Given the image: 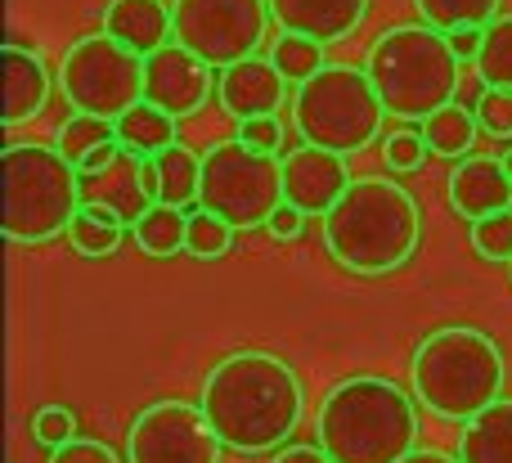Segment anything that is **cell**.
Here are the masks:
<instances>
[{
  "instance_id": "ab89813d",
  "label": "cell",
  "mask_w": 512,
  "mask_h": 463,
  "mask_svg": "<svg viewBox=\"0 0 512 463\" xmlns=\"http://www.w3.org/2000/svg\"><path fill=\"white\" fill-rule=\"evenodd\" d=\"M400 463H463L459 455H445V450H414L409 459H400Z\"/></svg>"
},
{
  "instance_id": "7c38bea8",
  "label": "cell",
  "mask_w": 512,
  "mask_h": 463,
  "mask_svg": "<svg viewBox=\"0 0 512 463\" xmlns=\"http://www.w3.org/2000/svg\"><path fill=\"white\" fill-rule=\"evenodd\" d=\"M212 72H216L212 63L189 54L180 41H171L167 50L144 59V99L158 104L162 113H171L176 122L180 117H194V113H203L212 90H216Z\"/></svg>"
},
{
  "instance_id": "74e56055",
  "label": "cell",
  "mask_w": 512,
  "mask_h": 463,
  "mask_svg": "<svg viewBox=\"0 0 512 463\" xmlns=\"http://www.w3.org/2000/svg\"><path fill=\"white\" fill-rule=\"evenodd\" d=\"M265 230H270L279 243H288V239H297V234L306 230V212H297L292 203H283L279 212H274L270 221H265Z\"/></svg>"
},
{
  "instance_id": "ffe728a7",
  "label": "cell",
  "mask_w": 512,
  "mask_h": 463,
  "mask_svg": "<svg viewBox=\"0 0 512 463\" xmlns=\"http://www.w3.org/2000/svg\"><path fill=\"white\" fill-rule=\"evenodd\" d=\"M463 463H512V396H499L459 432Z\"/></svg>"
},
{
  "instance_id": "8992f818",
  "label": "cell",
  "mask_w": 512,
  "mask_h": 463,
  "mask_svg": "<svg viewBox=\"0 0 512 463\" xmlns=\"http://www.w3.org/2000/svg\"><path fill=\"white\" fill-rule=\"evenodd\" d=\"M0 176L9 243H50L68 234L81 207V171L54 144H5Z\"/></svg>"
},
{
  "instance_id": "5bb4252c",
  "label": "cell",
  "mask_w": 512,
  "mask_h": 463,
  "mask_svg": "<svg viewBox=\"0 0 512 463\" xmlns=\"http://www.w3.org/2000/svg\"><path fill=\"white\" fill-rule=\"evenodd\" d=\"M351 167L342 153L319 149V144H301L283 158V203H292L306 216H328L337 198L351 189Z\"/></svg>"
},
{
  "instance_id": "ba28073f",
  "label": "cell",
  "mask_w": 512,
  "mask_h": 463,
  "mask_svg": "<svg viewBox=\"0 0 512 463\" xmlns=\"http://www.w3.org/2000/svg\"><path fill=\"white\" fill-rule=\"evenodd\" d=\"M198 207L225 216L234 230L265 225L283 207V158L279 153H256L243 140L212 144L203 153Z\"/></svg>"
},
{
  "instance_id": "d590c367",
  "label": "cell",
  "mask_w": 512,
  "mask_h": 463,
  "mask_svg": "<svg viewBox=\"0 0 512 463\" xmlns=\"http://www.w3.org/2000/svg\"><path fill=\"white\" fill-rule=\"evenodd\" d=\"M45 463H122V459H117V450L104 446V441L77 437V441H68V446L50 450V459H45Z\"/></svg>"
},
{
  "instance_id": "4dcf8cb0",
  "label": "cell",
  "mask_w": 512,
  "mask_h": 463,
  "mask_svg": "<svg viewBox=\"0 0 512 463\" xmlns=\"http://www.w3.org/2000/svg\"><path fill=\"white\" fill-rule=\"evenodd\" d=\"M468 230H472V248L486 261H512V207L495 216H481Z\"/></svg>"
},
{
  "instance_id": "484cf974",
  "label": "cell",
  "mask_w": 512,
  "mask_h": 463,
  "mask_svg": "<svg viewBox=\"0 0 512 463\" xmlns=\"http://www.w3.org/2000/svg\"><path fill=\"white\" fill-rule=\"evenodd\" d=\"M189 234V207H171V203H153L149 216L135 225V243L149 257H176L185 248Z\"/></svg>"
},
{
  "instance_id": "277c9868",
  "label": "cell",
  "mask_w": 512,
  "mask_h": 463,
  "mask_svg": "<svg viewBox=\"0 0 512 463\" xmlns=\"http://www.w3.org/2000/svg\"><path fill=\"white\" fill-rule=\"evenodd\" d=\"M409 383L423 410L450 423H472L504 396L508 365L490 333L472 324H445L418 342L409 360Z\"/></svg>"
},
{
  "instance_id": "2e32d148",
  "label": "cell",
  "mask_w": 512,
  "mask_h": 463,
  "mask_svg": "<svg viewBox=\"0 0 512 463\" xmlns=\"http://www.w3.org/2000/svg\"><path fill=\"white\" fill-rule=\"evenodd\" d=\"M369 14V0H270V18L279 32L310 36L319 45H337Z\"/></svg>"
},
{
  "instance_id": "8fae6325",
  "label": "cell",
  "mask_w": 512,
  "mask_h": 463,
  "mask_svg": "<svg viewBox=\"0 0 512 463\" xmlns=\"http://www.w3.org/2000/svg\"><path fill=\"white\" fill-rule=\"evenodd\" d=\"M221 450L203 405L189 401L144 405L126 428V463H221Z\"/></svg>"
},
{
  "instance_id": "cb8c5ba5",
  "label": "cell",
  "mask_w": 512,
  "mask_h": 463,
  "mask_svg": "<svg viewBox=\"0 0 512 463\" xmlns=\"http://www.w3.org/2000/svg\"><path fill=\"white\" fill-rule=\"evenodd\" d=\"M113 140H117V122L95 117V113H72L68 122L59 126V135H54V149L81 171L104 144H113Z\"/></svg>"
},
{
  "instance_id": "9a60e30c",
  "label": "cell",
  "mask_w": 512,
  "mask_h": 463,
  "mask_svg": "<svg viewBox=\"0 0 512 463\" xmlns=\"http://www.w3.org/2000/svg\"><path fill=\"white\" fill-rule=\"evenodd\" d=\"M216 99H221V108L234 117V122H248V117H274L283 108V99H288V77H283L270 59L252 54V59L221 68Z\"/></svg>"
},
{
  "instance_id": "9c48e42d",
  "label": "cell",
  "mask_w": 512,
  "mask_h": 463,
  "mask_svg": "<svg viewBox=\"0 0 512 463\" xmlns=\"http://www.w3.org/2000/svg\"><path fill=\"white\" fill-rule=\"evenodd\" d=\"M59 90L72 113L117 122L144 99V59L108 32L77 36L59 59Z\"/></svg>"
},
{
  "instance_id": "603a6c76",
  "label": "cell",
  "mask_w": 512,
  "mask_h": 463,
  "mask_svg": "<svg viewBox=\"0 0 512 463\" xmlns=\"http://www.w3.org/2000/svg\"><path fill=\"white\" fill-rule=\"evenodd\" d=\"M63 239H68L72 252H81V257H113L126 239V221H117V216L104 212V207L81 203Z\"/></svg>"
},
{
  "instance_id": "52a82bcc",
  "label": "cell",
  "mask_w": 512,
  "mask_h": 463,
  "mask_svg": "<svg viewBox=\"0 0 512 463\" xmlns=\"http://www.w3.org/2000/svg\"><path fill=\"white\" fill-rule=\"evenodd\" d=\"M387 108L378 99L369 68L355 63H324L315 77L292 90V126L301 144H319L333 153H360L382 135Z\"/></svg>"
},
{
  "instance_id": "d6a6232c",
  "label": "cell",
  "mask_w": 512,
  "mask_h": 463,
  "mask_svg": "<svg viewBox=\"0 0 512 463\" xmlns=\"http://www.w3.org/2000/svg\"><path fill=\"white\" fill-rule=\"evenodd\" d=\"M32 441L45 450H59L68 441H77V414L63 410V405H45L32 414Z\"/></svg>"
},
{
  "instance_id": "e0dca14e",
  "label": "cell",
  "mask_w": 512,
  "mask_h": 463,
  "mask_svg": "<svg viewBox=\"0 0 512 463\" xmlns=\"http://www.w3.org/2000/svg\"><path fill=\"white\" fill-rule=\"evenodd\" d=\"M450 207L463 221H481L512 207V176L504 158H459V167L450 171Z\"/></svg>"
},
{
  "instance_id": "f546056e",
  "label": "cell",
  "mask_w": 512,
  "mask_h": 463,
  "mask_svg": "<svg viewBox=\"0 0 512 463\" xmlns=\"http://www.w3.org/2000/svg\"><path fill=\"white\" fill-rule=\"evenodd\" d=\"M270 63L288 81H306V77H315V72L324 68V45L310 41V36H288L283 32L279 41H274V50H270Z\"/></svg>"
},
{
  "instance_id": "f35d334b",
  "label": "cell",
  "mask_w": 512,
  "mask_h": 463,
  "mask_svg": "<svg viewBox=\"0 0 512 463\" xmlns=\"http://www.w3.org/2000/svg\"><path fill=\"white\" fill-rule=\"evenodd\" d=\"M270 463H333V459H328L324 446H288V450H279Z\"/></svg>"
},
{
  "instance_id": "836d02e7",
  "label": "cell",
  "mask_w": 512,
  "mask_h": 463,
  "mask_svg": "<svg viewBox=\"0 0 512 463\" xmlns=\"http://www.w3.org/2000/svg\"><path fill=\"white\" fill-rule=\"evenodd\" d=\"M472 113H477V122H481V131L486 135H495V140H512V90L490 86Z\"/></svg>"
},
{
  "instance_id": "e575fe53",
  "label": "cell",
  "mask_w": 512,
  "mask_h": 463,
  "mask_svg": "<svg viewBox=\"0 0 512 463\" xmlns=\"http://www.w3.org/2000/svg\"><path fill=\"white\" fill-rule=\"evenodd\" d=\"M234 140H243L256 153H279V144H283L279 113H274V117H248V122H239V135H234Z\"/></svg>"
},
{
  "instance_id": "b9f144b4",
  "label": "cell",
  "mask_w": 512,
  "mask_h": 463,
  "mask_svg": "<svg viewBox=\"0 0 512 463\" xmlns=\"http://www.w3.org/2000/svg\"><path fill=\"white\" fill-rule=\"evenodd\" d=\"M508 270H512V261H508Z\"/></svg>"
},
{
  "instance_id": "d4e9b609",
  "label": "cell",
  "mask_w": 512,
  "mask_h": 463,
  "mask_svg": "<svg viewBox=\"0 0 512 463\" xmlns=\"http://www.w3.org/2000/svg\"><path fill=\"white\" fill-rule=\"evenodd\" d=\"M477 113L463 104H445L441 113H432L423 122V135L427 144H432V153H441V158H468V149L477 144Z\"/></svg>"
},
{
  "instance_id": "4316f807",
  "label": "cell",
  "mask_w": 512,
  "mask_h": 463,
  "mask_svg": "<svg viewBox=\"0 0 512 463\" xmlns=\"http://www.w3.org/2000/svg\"><path fill=\"white\" fill-rule=\"evenodd\" d=\"M418 18L441 32H454V27H490L499 14H504V0H414Z\"/></svg>"
},
{
  "instance_id": "6da1fadb",
  "label": "cell",
  "mask_w": 512,
  "mask_h": 463,
  "mask_svg": "<svg viewBox=\"0 0 512 463\" xmlns=\"http://www.w3.org/2000/svg\"><path fill=\"white\" fill-rule=\"evenodd\" d=\"M225 450L265 455L279 450L306 419V387L301 374L274 351H230L203 378L198 396Z\"/></svg>"
},
{
  "instance_id": "60d3db41",
  "label": "cell",
  "mask_w": 512,
  "mask_h": 463,
  "mask_svg": "<svg viewBox=\"0 0 512 463\" xmlns=\"http://www.w3.org/2000/svg\"><path fill=\"white\" fill-rule=\"evenodd\" d=\"M504 167H508V176H512V149L504 153Z\"/></svg>"
},
{
  "instance_id": "1f68e13d",
  "label": "cell",
  "mask_w": 512,
  "mask_h": 463,
  "mask_svg": "<svg viewBox=\"0 0 512 463\" xmlns=\"http://www.w3.org/2000/svg\"><path fill=\"white\" fill-rule=\"evenodd\" d=\"M427 153H432V144H427L423 131H391L387 140H382V162H387V171H396V176L418 171L427 162Z\"/></svg>"
},
{
  "instance_id": "83f0119b",
  "label": "cell",
  "mask_w": 512,
  "mask_h": 463,
  "mask_svg": "<svg viewBox=\"0 0 512 463\" xmlns=\"http://www.w3.org/2000/svg\"><path fill=\"white\" fill-rule=\"evenodd\" d=\"M185 252L198 261H221L234 252V225L225 221V216L207 212V207H198V212H189V234H185Z\"/></svg>"
},
{
  "instance_id": "5b68a950",
  "label": "cell",
  "mask_w": 512,
  "mask_h": 463,
  "mask_svg": "<svg viewBox=\"0 0 512 463\" xmlns=\"http://www.w3.org/2000/svg\"><path fill=\"white\" fill-rule=\"evenodd\" d=\"M364 68L378 86L382 108L391 117H405V122H427L445 104H454L463 86V63L454 59L450 36L432 23L387 27L369 45Z\"/></svg>"
},
{
  "instance_id": "8d00e7d4",
  "label": "cell",
  "mask_w": 512,
  "mask_h": 463,
  "mask_svg": "<svg viewBox=\"0 0 512 463\" xmlns=\"http://www.w3.org/2000/svg\"><path fill=\"white\" fill-rule=\"evenodd\" d=\"M450 36V50L459 63H477L481 59V45H486V27H454Z\"/></svg>"
},
{
  "instance_id": "3957f363",
  "label": "cell",
  "mask_w": 512,
  "mask_h": 463,
  "mask_svg": "<svg viewBox=\"0 0 512 463\" xmlns=\"http://www.w3.org/2000/svg\"><path fill=\"white\" fill-rule=\"evenodd\" d=\"M418 396L378 374H355L328 387L315 414V437L333 463H400L418 450Z\"/></svg>"
},
{
  "instance_id": "4fadbf2b",
  "label": "cell",
  "mask_w": 512,
  "mask_h": 463,
  "mask_svg": "<svg viewBox=\"0 0 512 463\" xmlns=\"http://www.w3.org/2000/svg\"><path fill=\"white\" fill-rule=\"evenodd\" d=\"M81 203L104 207L117 221L140 225L149 207L158 203V176H153V158L122 149L113 162L95 171H81Z\"/></svg>"
},
{
  "instance_id": "44dd1931",
  "label": "cell",
  "mask_w": 512,
  "mask_h": 463,
  "mask_svg": "<svg viewBox=\"0 0 512 463\" xmlns=\"http://www.w3.org/2000/svg\"><path fill=\"white\" fill-rule=\"evenodd\" d=\"M153 176H158V203L194 207L198 189H203V158L185 140H176L171 149H162L153 158Z\"/></svg>"
},
{
  "instance_id": "d6986e66",
  "label": "cell",
  "mask_w": 512,
  "mask_h": 463,
  "mask_svg": "<svg viewBox=\"0 0 512 463\" xmlns=\"http://www.w3.org/2000/svg\"><path fill=\"white\" fill-rule=\"evenodd\" d=\"M104 32L117 36L140 59H149V54L167 50L176 41V14H171L167 0H108Z\"/></svg>"
},
{
  "instance_id": "7402d4cb",
  "label": "cell",
  "mask_w": 512,
  "mask_h": 463,
  "mask_svg": "<svg viewBox=\"0 0 512 463\" xmlns=\"http://www.w3.org/2000/svg\"><path fill=\"white\" fill-rule=\"evenodd\" d=\"M117 140H122V149L140 153V158H158L162 149H171V144L180 140L176 117L162 113V108L149 104V99H140L135 108H126V113L117 117Z\"/></svg>"
},
{
  "instance_id": "f1b7e54d",
  "label": "cell",
  "mask_w": 512,
  "mask_h": 463,
  "mask_svg": "<svg viewBox=\"0 0 512 463\" xmlns=\"http://www.w3.org/2000/svg\"><path fill=\"white\" fill-rule=\"evenodd\" d=\"M481 72L486 86L512 90V14H499L495 23L486 27V45H481V59L472 63Z\"/></svg>"
},
{
  "instance_id": "ac0fdd59",
  "label": "cell",
  "mask_w": 512,
  "mask_h": 463,
  "mask_svg": "<svg viewBox=\"0 0 512 463\" xmlns=\"http://www.w3.org/2000/svg\"><path fill=\"white\" fill-rule=\"evenodd\" d=\"M0 59H5V108H0V122L23 126L45 108L50 86H54L59 72H50L41 54L27 50V45H18V41H5Z\"/></svg>"
},
{
  "instance_id": "7a4b0ae2",
  "label": "cell",
  "mask_w": 512,
  "mask_h": 463,
  "mask_svg": "<svg viewBox=\"0 0 512 463\" xmlns=\"http://www.w3.org/2000/svg\"><path fill=\"white\" fill-rule=\"evenodd\" d=\"M423 212L400 180L360 176L324 216V248L351 275H391L418 252Z\"/></svg>"
},
{
  "instance_id": "30bf717a",
  "label": "cell",
  "mask_w": 512,
  "mask_h": 463,
  "mask_svg": "<svg viewBox=\"0 0 512 463\" xmlns=\"http://www.w3.org/2000/svg\"><path fill=\"white\" fill-rule=\"evenodd\" d=\"M176 41L216 72L261 50L270 32V0H171Z\"/></svg>"
}]
</instances>
